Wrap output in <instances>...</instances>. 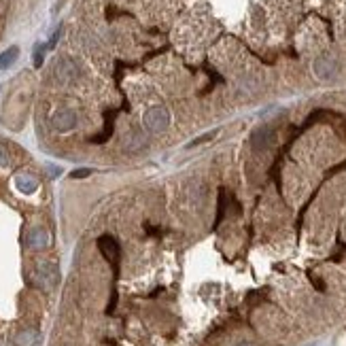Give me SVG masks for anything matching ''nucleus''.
<instances>
[{
    "instance_id": "nucleus-1",
    "label": "nucleus",
    "mask_w": 346,
    "mask_h": 346,
    "mask_svg": "<svg viewBox=\"0 0 346 346\" xmlns=\"http://www.w3.org/2000/svg\"><path fill=\"white\" fill-rule=\"evenodd\" d=\"M142 123H145V127L149 129V132L160 134L170 125V113H168L166 106H151L145 113V117H142Z\"/></svg>"
},
{
    "instance_id": "nucleus-2",
    "label": "nucleus",
    "mask_w": 346,
    "mask_h": 346,
    "mask_svg": "<svg viewBox=\"0 0 346 346\" xmlns=\"http://www.w3.org/2000/svg\"><path fill=\"white\" fill-rule=\"evenodd\" d=\"M53 77L57 83H73L77 77H79V68L73 60H68V57H62V60H57L55 66H53Z\"/></svg>"
},
{
    "instance_id": "nucleus-3",
    "label": "nucleus",
    "mask_w": 346,
    "mask_h": 346,
    "mask_svg": "<svg viewBox=\"0 0 346 346\" xmlns=\"http://www.w3.org/2000/svg\"><path fill=\"white\" fill-rule=\"evenodd\" d=\"M34 280L42 287V289H53L60 280V272L53 264H38L34 272Z\"/></svg>"
},
{
    "instance_id": "nucleus-4",
    "label": "nucleus",
    "mask_w": 346,
    "mask_h": 346,
    "mask_svg": "<svg viewBox=\"0 0 346 346\" xmlns=\"http://www.w3.org/2000/svg\"><path fill=\"white\" fill-rule=\"evenodd\" d=\"M98 249H100V253L106 257V262H109V264H113V266H117V264H119L121 249H119L117 240H115L113 236H109V234L100 236V238H98Z\"/></svg>"
},
{
    "instance_id": "nucleus-5",
    "label": "nucleus",
    "mask_w": 346,
    "mask_h": 346,
    "mask_svg": "<svg viewBox=\"0 0 346 346\" xmlns=\"http://www.w3.org/2000/svg\"><path fill=\"white\" fill-rule=\"evenodd\" d=\"M314 75L321 81H331L338 75V62L329 55H321L314 60Z\"/></svg>"
},
{
    "instance_id": "nucleus-6",
    "label": "nucleus",
    "mask_w": 346,
    "mask_h": 346,
    "mask_svg": "<svg viewBox=\"0 0 346 346\" xmlns=\"http://www.w3.org/2000/svg\"><path fill=\"white\" fill-rule=\"evenodd\" d=\"M274 140H276V134H274L272 127H259L251 134V145L255 151H264V149L272 147Z\"/></svg>"
},
{
    "instance_id": "nucleus-7",
    "label": "nucleus",
    "mask_w": 346,
    "mask_h": 346,
    "mask_svg": "<svg viewBox=\"0 0 346 346\" xmlns=\"http://www.w3.org/2000/svg\"><path fill=\"white\" fill-rule=\"evenodd\" d=\"M51 123H53V127L57 129V132H70V129L77 125V115H75V111H70V109H62V111H57L53 115Z\"/></svg>"
},
{
    "instance_id": "nucleus-8",
    "label": "nucleus",
    "mask_w": 346,
    "mask_h": 346,
    "mask_svg": "<svg viewBox=\"0 0 346 346\" xmlns=\"http://www.w3.org/2000/svg\"><path fill=\"white\" fill-rule=\"evenodd\" d=\"M142 147H147V136L140 129H129L123 136V149L125 151H140Z\"/></svg>"
},
{
    "instance_id": "nucleus-9",
    "label": "nucleus",
    "mask_w": 346,
    "mask_h": 346,
    "mask_svg": "<svg viewBox=\"0 0 346 346\" xmlns=\"http://www.w3.org/2000/svg\"><path fill=\"white\" fill-rule=\"evenodd\" d=\"M28 247L34 251H42L49 247V232L42 227H34L30 234H28Z\"/></svg>"
},
{
    "instance_id": "nucleus-10",
    "label": "nucleus",
    "mask_w": 346,
    "mask_h": 346,
    "mask_svg": "<svg viewBox=\"0 0 346 346\" xmlns=\"http://www.w3.org/2000/svg\"><path fill=\"white\" fill-rule=\"evenodd\" d=\"M15 187L21 191V193H34L38 189V179L34 175H28V172H19L15 177Z\"/></svg>"
},
{
    "instance_id": "nucleus-11",
    "label": "nucleus",
    "mask_w": 346,
    "mask_h": 346,
    "mask_svg": "<svg viewBox=\"0 0 346 346\" xmlns=\"http://www.w3.org/2000/svg\"><path fill=\"white\" fill-rule=\"evenodd\" d=\"M40 334L36 329H24L15 336V346H38Z\"/></svg>"
},
{
    "instance_id": "nucleus-12",
    "label": "nucleus",
    "mask_w": 346,
    "mask_h": 346,
    "mask_svg": "<svg viewBox=\"0 0 346 346\" xmlns=\"http://www.w3.org/2000/svg\"><path fill=\"white\" fill-rule=\"evenodd\" d=\"M17 55H19V49H17V47H9L7 51H3V53H0V70H7V68H11L13 64H15Z\"/></svg>"
},
{
    "instance_id": "nucleus-13",
    "label": "nucleus",
    "mask_w": 346,
    "mask_h": 346,
    "mask_svg": "<svg viewBox=\"0 0 346 346\" xmlns=\"http://www.w3.org/2000/svg\"><path fill=\"white\" fill-rule=\"evenodd\" d=\"M225 217V191L221 189V196H219V210H217V221H214V225H219V221Z\"/></svg>"
},
{
    "instance_id": "nucleus-14",
    "label": "nucleus",
    "mask_w": 346,
    "mask_h": 346,
    "mask_svg": "<svg viewBox=\"0 0 346 346\" xmlns=\"http://www.w3.org/2000/svg\"><path fill=\"white\" fill-rule=\"evenodd\" d=\"M214 136H217V132H214V129H212V132H208V134H204V136H198L196 140H191V142H189V147H198V145H202V142H208V140H212Z\"/></svg>"
},
{
    "instance_id": "nucleus-15",
    "label": "nucleus",
    "mask_w": 346,
    "mask_h": 346,
    "mask_svg": "<svg viewBox=\"0 0 346 346\" xmlns=\"http://www.w3.org/2000/svg\"><path fill=\"white\" fill-rule=\"evenodd\" d=\"M92 175L90 168H79V170H73L70 172V179H88Z\"/></svg>"
},
{
    "instance_id": "nucleus-16",
    "label": "nucleus",
    "mask_w": 346,
    "mask_h": 346,
    "mask_svg": "<svg viewBox=\"0 0 346 346\" xmlns=\"http://www.w3.org/2000/svg\"><path fill=\"white\" fill-rule=\"evenodd\" d=\"M42 55H45V47L38 45V47H36V51H34V66H36V68H40V66H42Z\"/></svg>"
},
{
    "instance_id": "nucleus-17",
    "label": "nucleus",
    "mask_w": 346,
    "mask_h": 346,
    "mask_svg": "<svg viewBox=\"0 0 346 346\" xmlns=\"http://www.w3.org/2000/svg\"><path fill=\"white\" fill-rule=\"evenodd\" d=\"M9 164V151L5 147H0V168Z\"/></svg>"
},
{
    "instance_id": "nucleus-18",
    "label": "nucleus",
    "mask_w": 346,
    "mask_h": 346,
    "mask_svg": "<svg viewBox=\"0 0 346 346\" xmlns=\"http://www.w3.org/2000/svg\"><path fill=\"white\" fill-rule=\"evenodd\" d=\"M238 346H253V344H249V342H242V344H238Z\"/></svg>"
}]
</instances>
